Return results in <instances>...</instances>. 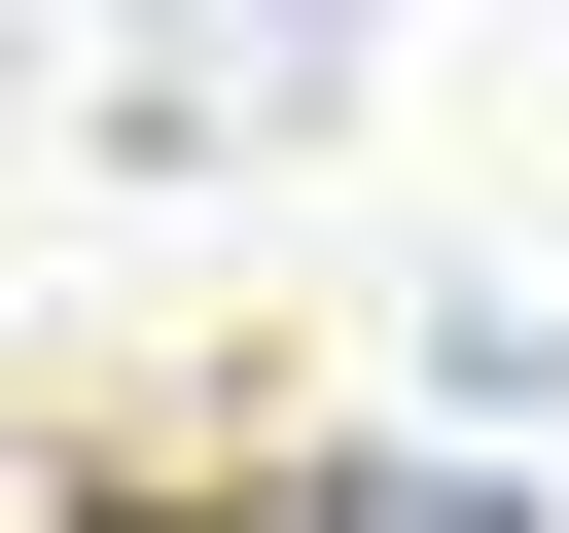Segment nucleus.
I'll use <instances>...</instances> for the list:
<instances>
[{"label":"nucleus","instance_id":"1","mask_svg":"<svg viewBox=\"0 0 569 533\" xmlns=\"http://www.w3.org/2000/svg\"><path fill=\"white\" fill-rule=\"evenodd\" d=\"M320 533H533V497H498V462H356Z\"/></svg>","mask_w":569,"mask_h":533}]
</instances>
